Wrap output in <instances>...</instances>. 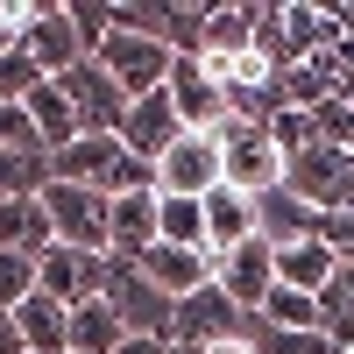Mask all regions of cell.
I'll list each match as a JSON object with an SVG mask.
<instances>
[{
    "label": "cell",
    "instance_id": "6da1fadb",
    "mask_svg": "<svg viewBox=\"0 0 354 354\" xmlns=\"http://www.w3.org/2000/svg\"><path fill=\"white\" fill-rule=\"evenodd\" d=\"M213 142H220V163H227V192L262 198V192L283 185V149L270 142V128H262V121H248V113H227V121L213 128Z\"/></svg>",
    "mask_w": 354,
    "mask_h": 354
},
{
    "label": "cell",
    "instance_id": "7a4b0ae2",
    "mask_svg": "<svg viewBox=\"0 0 354 354\" xmlns=\"http://www.w3.org/2000/svg\"><path fill=\"white\" fill-rule=\"evenodd\" d=\"M227 185V163H220V142L213 135H177L170 149L156 156V198H213Z\"/></svg>",
    "mask_w": 354,
    "mask_h": 354
},
{
    "label": "cell",
    "instance_id": "3957f363",
    "mask_svg": "<svg viewBox=\"0 0 354 354\" xmlns=\"http://www.w3.org/2000/svg\"><path fill=\"white\" fill-rule=\"evenodd\" d=\"M43 213L57 248H85V255H106V192H85V185H43Z\"/></svg>",
    "mask_w": 354,
    "mask_h": 354
},
{
    "label": "cell",
    "instance_id": "277c9868",
    "mask_svg": "<svg viewBox=\"0 0 354 354\" xmlns=\"http://www.w3.org/2000/svg\"><path fill=\"white\" fill-rule=\"evenodd\" d=\"M50 85L71 100V113H78V135H121V121H128V93H121V85H113L106 71H100V57L71 64L64 78H50Z\"/></svg>",
    "mask_w": 354,
    "mask_h": 354
},
{
    "label": "cell",
    "instance_id": "5b68a950",
    "mask_svg": "<svg viewBox=\"0 0 354 354\" xmlns=\"http://www.w3.org/2000/svg\"><path fill=\"white\" fill-rule=\"evenodd\" d=\"M106 305H113V319H121L128 340H170V326H177V298H163L142 270H113Z\"/></svg>",
    "mask_w": 354,
    "mask_h": 354
},
{
    "label": "cell",
    "instance_id": "8992f818",
    "mask_svg": "<svg viewBox=\"0 0 354 354\" xmlns=\"http://www.w3.org/2000/svg\"><path fill=\"white\" fill-rule=\"evenodd\" d=\"M170 64H177V57H170L163 43H149V36H135V28H113V36H106V50H100V71H106L113 85H121L128 100H142V93H163Z\"/></svg>",
    "mask_w": 354,
    "mask_h": 354
},
{
    "label": "cell",
    "instance_id": "52a82bcc",
    "mask_svg": "<svg viewBox=\"0 0 354 354\" xmlns=\"http://www.w3.org/2000/svg\"><path fill=\"white\" fill-rule=\"evenodd\" d=\"M106 283H113V262L106 255H85V248H43L36 262V290L57 305H85V298H106Z\"/></svg>",
    "mask_w": 354,
    "mask_h": 354
},
{
    "label": "cell",
    "instance_id": "ba28073f",
    "mask_svg": "<svg viewBox=\"0 0 354 354\" xmlns=\"http://www.w3.org/2000/svg\"><path fill=\"white\" fill-rule=\"evenodd\" d=\"M21 57H28L43 78H64L71 64H85V43L71 36L64 0H36V15H28V28H21Z\"/></svg>",
    "mask_w": 354,
    "mask_h": 354
},
{
    "label": "cell",
    "instance_id": "9c48e42d",
    "mask_svg": "<svg viewBox=\"0 0 354 354\" xmlns=\"http://www.w3.org/2000/svg\"><path fill=\"white\" fill-rule=\"evenodd\" d=\"M248 319H255V312H241V305H234L220 283H205V290H192V298L177 305V326H170V340H185V347H213V340L248 333Z\"/></svg>",
    "mask_w": 354,
    "mask_h": 354
},
{
    "label": "cell",
    "instance_id": "30bf717a",
    "mask_svg": "<svg viewBox=\"0 0 354 354\" xmlns=\"http://www.w3.org/2000/svg\"><path fill=\"white\" fill-rule=\"evenodd\" d=\"M213 283H220L241 312H262V298L277 290V248L255 234V241H241L234 255H213Z\"/></svg>",
    "mask_w": 354,
    "mask_h": 354
},
{
    "label": "cell",
    "instance_id": "8fae6325",
    "mask_svg": "<svg viewBox=\"0 0 354 354\" xmlns=\"http://www.w3.org/2000/svg\"><path fill=\"white\" fill-rule=\"evenodd\" d=\"M163 93H170L177 121H185L192 135H213V128L227 121V93L198 71V57H177V64H170V78H163Z\"/></svg>",
    "mask_w": 354,
    "mask_h": 354
},
{
    "label": "cell",
    "instance_id": "7c38bea8",
    "mask_svg": "<svg viewBox=\"0 0 354 354\" xmlns=\"http://www.w3.org/2000/svg\"><path fill=\"white\" fill-rule=\"evenodd\" d=\"M177 135H185V121H177L170 93H142V100H128V121H121V149H128V156H149V163H156Z\"/></svg>",
    "mask_w": 354,
    "mask_h": 354
},
{
    "label": "cell",
    "instance_id": "4fadbf2b",
    "mask_svg": "<svg viewBox=\"0 0 354 354\" xmlns=\"http://www.w3.org/2000/svg\"><path fill=\"white\" fill-rule=\"evenodd\" d=\"M121 135H71V149H57L50 156V177L57 185H85V192H106V177L113 163H121Z\"/></svg>",
    "mask_w": 354,
    "mask_h": 354
},
{
    "label": "cell",
    "instance_id": "5bb4252c",
    "mask_svg": "<svg viewBox=\"0 0 354 354\" xmlns=\"http://www.w3.org/2000/svg\"><path fill=\"white\" fill-rule=\"evenodd\" d=\"M255 234H262L270 248H298V241L319 234V205H305L290 185H277V192L255 198Z\"/></svg>",
    "mask_w": 354,
    "mask_h": 354
},
{
    "label": "cell",
    "instance_id": "9a60e30c",
    "mask_svg": "<svg viewBox=\"0 0 354 354\" xmlns=\"http://www.w3.org/2000/svg\"><path fill=\"white\" fill-rule=\"evenodd\" d=\"M142 277H149L163 298H177V305H185L192 290H205V283H213V255H205V248H170V241H156L149 255H142Z\"/></svg>",
    "mask_w": 354,
    "mask_h": 354
},
{
    "label": "cell",
    "instance_id": "2e32d148",
    "mask_svg": "<svg viewBox=\"0 0 354 354\" xmlns=\"http://www.w3.org/2000/svg\"><path fill=\"white\" fill-rule=\"evenodd\" d=\"M15 333H21V354H71V312L36 290L28 305H15Z\"/></svg>",
    "mask_w": 354,
    "mask_h": 354
},
{
    "label": "cell",
    "instance_id": "e0dca14e",
    "mask_svg": "<svg viewBox=\"0 0 354 354\" xmlns=\"http://www.w3.org/2000/svg\"><path fill=\"white\" fill-rule=\"evenodd\" d=\"M241 241H255V198L220 185L213 198H205V255H234Z\"/></svg>",
    "mask_w": 354,
    "mask_h": 354
},
{
    "label": "cell",
    "instance_id": "ac0fdd59",
    "mask_svg": "<svg viewBox=\"0 0 354 354\" xmlns=\"http://www.w3.org/2000/svg\"><path fill=\"white\" fill-rule=\"evenodd\" d=\"M43 248H57L43 198H8V205H0V255H28V262H43Z\"/></svg>",
    "mask_w": 354,
    "mask_h": 354
},
{
    "label": "cell",
    "instance_id": "d6986e66",
    "mask_svg": "<svg viewBox=\"0 0 354 354\" xmlns=\"http://www.w3.org/2000/svg\"><path fill=\"white\" fill-rule=\"evenodd\" d=\"M333 270H340V262H333V248L319 241V234H312V241H298V248H277V283H283V290L319 298V290L333 283Z\"/></svg>",
    "mask_w": 354,
    "mask_h": 354
},
{
    "label": "cell",
    "instance_id": "ffe728a7",
    "mask_svg": "<svg viewBox=\"0 0 354 354\" xmlns=\"http://www.w3.org/2000/svg\"><path fill=\"white\" fill-rule=\"evenodd\" d=\"M21 106H28V121H36V142H43L50 156H57V149H71V135H78V113H71V100L57 93L50 78H43V85H36V93H28Z\"/></svg>",
    "mask_w": 354,
    "mask_h": 354
},
{
    "label": "cell",
    "instance_id": "44dd1931",
    "mask_svg": "<svg viewBox=\"0 0 354 354\" xmlns=\"http://www.w3.org/2000/svg\"><path fill=\"white\" fill-rule=\"evenodd\" d=\"M128 333H121V319H113V305L106 298H85V305H71V354H113Z\"/></svg>",
    "mask_w": 354,
    "mask_h": 354
},
{
    "label": "cell",
    "instance_id": "7402d4cb",
    "mask_svg": "<svg viewBox=\"0 0 354 354\" xmlns=\"http://www.w3.org/2000/svg\"><path fill=\"white\" fill-rule=\"evenodd\" d=\"M319 326H326L333 354H340V347H354V262H340L333 283L319 290Z\"/></svg>",
    "mask_w": 354,
    "mask_h": 354
},
{
    "label": "cell",
    "instance_id": "603a6c76",
    "mask_svg": "<svg viewBox=\"0 0 354 354\" xmlns=\"http://www.w3.org/2000/svg\"><path fill=\"white\" fill-rule=\"evenodd\" d=\"M156 241L205 248V198H156Z\"/></svg>",
    "mask_w": 354,
    "mask_h": 354
},
{
    "label": "cell",
    "instance_id": "cb8c5ba5",
    "mask_svg": "<svg viewBox=\"0 0 354 354\" xmlns=\"http://www.w3.org/2000/svg\"><path fill=\"white\" fill-rule=\"evenodd\" d=\"M43 185H50V156L0 149V205H8V198H43Z\"/></svg>",
    "mask_w": 354,
    "mask_h": 354
},
{
    "label": "cell",
    "instance_id": "d4e9b609",
    "mask_svg": "<svg viewBox=\"0 0 354 354\" xmlns=\"http://www.w3.org/2000/svg\"><path fill=\"white\" fill-rule=\"evenodd\" d=\"M205 50H220V57L255 50V0H241V8H213V15H205Z\"/></svg>",
    "mask_w": 354,
    "mask_h": 354
},
{
    "label": "cell",
    "instance_id": "484cf974",
    "mask_svg": "<svg viewBox=\"0 0 354 354\" xmlns=\"http://www.w3.org/2000/svg\"><path fill=\"white\" fill-rule=\"evenodd\" d=\"M262 319H270V326H283V333H326L319 326V298H305V290H270V298H262Z\"/></svg>",
    "mask_w": 354,
    "mask_h": 354
},
{
    "label": "cell",
    "instance_id": "4316f807",
    "mask_svg": "<svg viewBox=\"0 0 354 354\" xmlns=\"http://www.w3.org/2000/svg\"><path fill=\"white\" fill-rule=\"evenodd\" d=\"M64 15H71V36L85 43V57H100L113 36V0H64Z\"/></svg>",
    "mask_w": 354,
    "mask_h": 354
},
{
    "label": "cell",
    "instance_id": "83f0119b",
    "mask_svg": "<svg viewBox=\"0 0 354 354\" xmlns=\"http://www.w3.org/2000/svg\"><path fill=\"white\" fill-rule=\"evenodd\" d=\"M36 298V262L28 255H0V312L15 319V305Z\"/></svg>",
    "mask_w": 354,
    "mask_h": 354
},
{
    "label": "cell",
    "instance_id": "f1b7e54d",
    "mask_svg": "<svg viewBox=\"0 0 354 354\" xmlns=\"http://www.w3.org/2000/svg\"><path fill=\"white\" fill-rule=\"evenodd\" d=\"M36 85H43V71L28 64V57H21V43H15L8 57H0V106H21L28 93H36Z\"/></svg>",
    "mask_w": 354,
    "mask_h": 354
},
{
    "label": "cell",
    "instance_id": "f546056e",
    "mask_svg": "<svg viewBox=\"0 0 354 354\" xmlns=\"http://www.w3.org/2000/svg\"><path fill=\"white\" fill-rule=\"evenodd\" d=\"M319 241L333 248V262H354V205H333V213H319Z\"/></svg>",
    "mask_w": 354,
    "mask_h": 354
},
{
    "label": "cell",
    "instance_id": "4dcf8cb0",
    "mask_svg": "<svg viewBox=\"0 0 354 354\" xmlns=\"http://www.w3.org/2000/svg\"><path fill=\"white\" fill-rule=\"evenodd\" d=\"M0 149H36V156H50L43 142H36V121H28V106H0Z\"/></svg>",
    "mask_w": 354,
    "mask_h": 354
},
{
    "label": "cell",
    "instance_id": "1f68e13d",
    "mask_svg": "<svg viewBox=\"0 0 354 354\" xmlns=\"http://www.w3.org/2000/svg\"><path fill=\"white\" fill-rule=\"evenodd\" d=\"M198 354H255V347H248V333H234V340H213V347H198Z\"/></svg>",
    "mask_w": 354,
    "mask_h": 354
},
{
    "label": "cell",
    "instance_id": "d6a6232c",
    "mask_svg": "<svg viewBox=\"0 0 354 354\" xmlns=\"http://www.w3.org/2000/svg\"><path fill=\"white\" fill-rule=\"evenodd\" d=\"M0 354H21V333H15V319L0 312Z\"/></svg>",
    "mask_w": 354,
    "mask_h": 354
},
{
    "label": "cell",
    "instance_id": "836d02e7",
    "mask_svg": "<svg viewBox=\"0 0 354 354\" xmlns=\"http://www.w3.org/2000/svg\"><path fill=\"white\" fill-rule=\"evenodd\" d=\"M170 340H121V347H113V354H163Z\"/></svg>",
    "mask_w": 354,
    "mask_h": 354
},
{
    "label": "cell",
    "instance_id": "e575fe53",
    "mask_svg": "<svg viewBox=\"0 0 354 354\" xmlns=\"http://www.w3.org/2000/svg\"><path fill=\"white\" fill-rule=\"evenodd\" d=\"M163 354H198V347H185V340H170V347H163Z\"/></svg>",
    "mask_w": 354,
    "mask_h": 354
},
{
    "label": "cell",
    "instance_id": "d590c367",
    "mask_svg": "<svg viewBox=\"0 0 354 354\" xmlns=\"http://www.w3.org/2000/svg\"><path fill=\"white\" fill-rule=\"evenodd\" d=\"M340 354H354V347H340Z\"/></svg>",
    "mask_w": 354,
    "mask_h": 354
}]
</instances>
